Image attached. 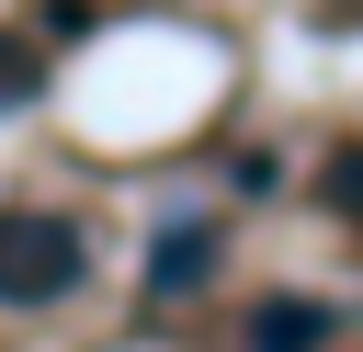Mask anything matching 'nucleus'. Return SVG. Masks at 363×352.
Instances as JSON below:
<instances>
[{
    "instance_id": "1",
    "label": "nucleus",
    "mask_w": 363,
    "mask_h": 352,
    "mask_svg": "<svg viewBox=\"0 0 363 352\" xmlns=\"http://www.w3.org/2000/svg\"><path fill=\"white\" fill-rule=\"evenodd\" d=\"M91 273V238L45 204H0V307H57Z\"/></svg>"
},
{
    "instance_id": "2",
    "label": "nucleus",
    "mask_w": 363,
    "mask_h": 352,
    "mask_svg": "<svg viewBox=\"0 0 363 352\" xmlns=\"http://www.w3.org/2000/svg\"><path fill=\"white\" fill-rule=\"evenodd\" d=\"M329 329H340V318H329L318 295H284V307H261V318H250V352H318Z\"/></svg>"
},
{
    "instance_id": "3",
    "label": "nucleus",
    "mask_w": 363,
    "mask_h": 352,
    "mask_svg": "<svg viewBox=\"0 0 363 352\" xmlns=\"http://www.w3.org/2000/svg\"><path fill=\"white\" fill-rule=\"evenodd\" d=\"M193 261H204V227H170V238H159V273H147V284H159V295H182V284H193Z\"/></svg>"
},
{
    "instance_id": "4",
    "label": "nucleus",
    "mask_w": 363,
    "mask_h": 352,
    "mask_svg": "<svg viewBox=\"0 0 363 352\" xmlns=\"http://www.w3.org/2000/svg\"><path fill=\"white\" fill-rule=\"evenodd\" d=\"M11 102H34V45L0 34V114H11Z\"/></svg>"
},
{
    "instance_id": "5",
    "label": "nucleus",
    "mask_w": 363,
    "mask_h": 352,
    "mask_svg": "<svg viewBox=\"0 0 363 352\" xmlns=\"http://www.w3.org/2000/svg\"><path fill=\"white\" fill-rule=\"evenodd\" d=\"M329 204H352V216H363V148H340V170H329Z\"/></svg>"
}]
</instances>
